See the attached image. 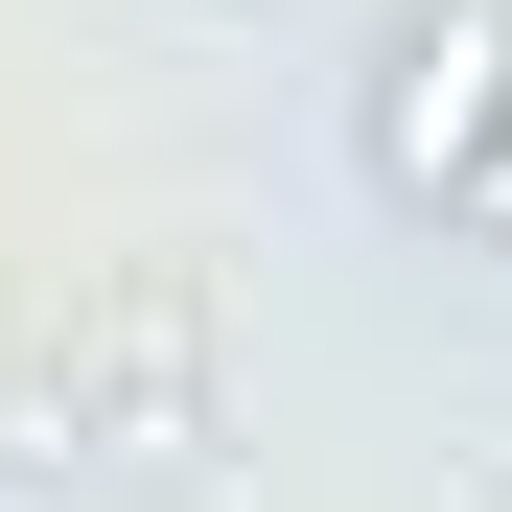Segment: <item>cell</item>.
I'll use <instances>...</instances> for the list:
<instances>
[{"label":"cell","mask_w":512,"mask_h":512,"mask_svg":"<svg viewBox=\"0 0 512 512\" xmlns=\"http://www.w3.org/2000/svg\"><path fill=\"white\" fill-rule=\"evenodd\" d=\"M350 163H373V210L443 233L489 163H512V0H396L373 24V94H350Z\"/></svg>","instance_id":"obj_1"},{"label":"cell","mask_w":512,"mask_h":512,"mask_svg":"<svg viewBox=\"0 0 512 512\" xmlns=\"http://www.w3.org/2000/svg\"><path fill=\"white\" fill-rule=\"evenodd\" d=\"M443 233H489V256H512V163H489V187H466V210H443Z\"/></svg>","instance_id":"obj_2"}]
</instances>
